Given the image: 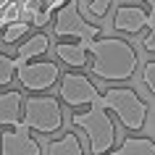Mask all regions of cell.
I'll return each mask as SVG.
<instances>
[{
  "mask_svg": "<svg viewBox=\"0 0 155 155\" xmlns=\"http://www.w3.org/2000/svg\"><path fill=\"white\" fill-rule=\"evenodd\" d=\"M48 155H87V153H84L82 139L76 137L74 131H66L61 139L48 145Z\"/></svg>",
  "mask_w": 155,
  "mask_h": 155,
  "instance_id": "obj_13",
  "label": "cell"
},
{
  "mask_svg": "<svg viewBox=\"0 0 155 155\" xmlns=\"http://www.w3.org/2000/svg\"><path fill=\"white\" fill-rule=\"evenodd\" d=\"M97 105L105 108V110H113L129 131H139V129L147 126L150 108H147V103L139 97L134 90H129V87H108V90L100 95Z\"/></svg>",
  "mask_w": 155,
  "mask_h": 155,
  "instance_id": "obj_2",
  "label": "cell"
},
{
  "mask_svg": "<svg viewBox=\"0 0 155 155\" xmlns=\"http://www.w3.org/2000/svg\"><path fill=\"white\" fill-rule=\"evenodd\" d=\"M21 105H24V97L21 92L8 90V92H0V126L3 129H11L21 121Z\"/></svg>",
  "mask_w": 155,
  "mask_h": 155,
  "instance_id": "obj_10",
  "label": "cell"
},
{
  "mask_svg": "<svg viewBox=\"0 0 155 155\" xmlns=\"http://www.w3.org/2000/svg\"><path fill=\"white\" fill-rule=\"evenodd\" d=\"M8 3H11V0H0V11L5 8V5H8Z\"/></svg>",
  "mask_w": 155,
  "mask_h": 155,
  "instance_id": "obj_23",
  "label": "cell"
},
{
  "mask_svg": "<svg viewBox=\"0 0 155 155\" xmlns=\"http://www.w3.org/2000/svg\"><path fill=\"white\" fill-rule=\"evenodd\" d=\"M21 124L29 131H40V134H55L63 126V108L55 97L50 95H34L26 97L21 105Z\"/></svg>",
  "mask_w": 155,
  "mask_h": 155,
  "instance_id": "obj_4",
  "label": "cell"
},
{
  "mask_svg": "<svg viewBox=\"0 0 155 155\" xmlns=\"http://www.w3.org/2000/svg\"><path fill=\"white\" fill-rule=\"evenodd\" d=\"M3 26H5V24H3V18H0V29H3Z\"/></svg>",
  "mask_w": 155,
  "mask_h": 155,
  "instance_id": "obj_25",
  "label": "cell"
},
{
  "mask_svg": "<svg viewBox=\"0 0 155 155\" xmlns=\"http://www.w3.org/2000/svg\"><path fill=\"white\" fill-rule=\"evenodd\" d=\"M0 18H3V24H13V21H21V8H18V0H11L8 5L0 11Z\"/></svg>",
  "mask_w": 155,
  "mask_h": 155,
  "instance_id": "obj_19",
  "label": "cell"
},
{
  "mask_svg": "<svg viewBox=\"0 0 155 155\" xmlns=\"http://www.w3.org/2000/svg\"><path fill=\"white\" fill-rule=\"evenodd\" d=\"M0 155H42V145L32 137V131L18 121L0 134Z\"/></svg>",
  "mask_w": 155,
  "mask_h": 155,
  "instance_id": "obj_8",
  "label": "cell"
},
{
  "mask_svg": "<svg viewBox=\"0 0 155 155\" xmlns=\"http://www.w3.org/2000/svg\"><path fill=\"white\" fill-rule=\"evenodd\" d=\"M142 48L150 55L155 53V29H145V34H142Z\"/></svg>",
  "mask_w": 155,
  "mask_h": 155,
  "instance_id": "obj_21",
  "label": "cell"
},
{
  "mask_svg": "<svg viewBox=\"0 0 155 155\" xmlns=\"http://www.w3.org/2000/svg\"><path fill=\"white\" fill-rule=\"evenodd\" d=\"M142 87L147 95H155V61H147L142 66Z\"/></svg>",
  "mask_w": 155,
  "mask_h": 155,
  "instance_id": "obj_17",
  "label": "cell"
},
{
  "mask_svg": "<svg viewBox=\"0 0 155 155\" xmlns=\"http://www.w3.org/2000/svg\"><path fill=\"white\" fill-rule=\"evenodd\" d=\"M53 18V13H48V11L42 8V11H37L32 16V21H29V26H37V29H42V26H48V21Z\"/></svg>",
  "mask_w": 155,
  "mask_h": 155,
  "instance_id": "obj_20",
  "label": "cell"
},
{
  "mask_svg": "<svg viewBox=\"0 0 155 155\" xmlns=\"http://www.w3.org/2000/svg\"><path fill=\"white\" fill-rule=\"evenodd\" d=\"M84 48H87V55L92 58L87 61L92 74L103 82H129L137 74V50L131 48V42L121 37H95Z\"/></svg>",
  "mask_w": 155,
  "mask_h": 155,
  "instance_id": "obj_1",
  "label": "cell"
},
{
  "mask_svg": "<svg viewBox=\"0 0 155 155\" xmlns=\"http://www.w3.org/2000/svg\"><path fill=\"white\" fill-rule=\"evenodd\" d=\"M142 3H145V5H147L150 11H155V0H142Z\"/></svg>",
  "mask_w": 155,
  "mask_h": 155,
  "instance_id": "obj_22",
  "label": "cell"
},
{
  "mask_svg": "<svg viewBox=\"0 0 155 155\" xmlns=\"http://www.w3.org/2000/svg\"><path fill=\"white\" fill-rule=\"evenodd\" d=\"M18 8H21V21H32V16L37 11H42V0H18Z\"/></svg>",
  "mask_w": 155,
  "mask_h": 155,
  "instance_id": "obj_18",
  "label": "cell"
},
{
  "mask_svg": "<svg viewBox=\"0 0 155 155\" xmlns=\"http://www.w3.org/2000/svg\"><path fill=\"white\" fill-rule=\"evenodd\" d=\"M113 29L121 34H139L147 29V8L142 5H118L113 13Z\"/></svg>",
  "mask_w": 155,
  "mask_h": 155,
  "instance_id": "obj_9",
  "label": "cell"
},
{
  "mask_svg": "<svg viewBox=\"0 0 155 155\" xmlns=\"http://www.w3.org/2000/svg\"><path fill=\"white\" fill-rule=\"evenodd\" d=\"M61 100L68 103L71 108L97 105L100 92L95 87V82H90V76H84V74H66L61 79Z\"/></svg>",
  "mask_w": 155,
  "mask_h": 155,
  "instance_id": "obj_7",
  "label": "cell"
},
{
  "mask_svg": "<svg viewBox=\"0 0 155 155\" xmlns=\"http://www.w3.org/2000/svg\"><path fill=\"white\" fill-rule=\"evenodd\" d=\"M87 42H61L55 48V55H58V61H63L66 66H71V68H84L87 66V48H84Z\"/></svg>",
  "mask_w": 155,
  "mask_h": 155,
  "instance_id": "obj_11",
  "label": "cell"
},
{
  "mask_svg": "<svg viewBox=\"0 0 155 155\" xmlns=\"http://www.w3.org/2000/svg\"><path fill=\"white\" fill-rule=\"evenodd\" d=\"M71 124L84 131V137L90 142V155L110 153V147L116 142V126H113V118L108 116L105 108L90 105V110H84V113H74Z\"/></svg>",
  "mask_w": 155,
  "mask_h": 155,
  "instance_id": "obj_3",
  "label": "cell"
},
{
  "mask_svg": "<svg viewBox=\"0 0 155 155\" xmlns=\"http://www.w3.org/2000/svg\"><path fill=\"white\" fill-rule=\"evenodd\" d=\"M121 155H155L153 137H126L121 142Z\"/></svg>",
  "mask_w": 155,
  "mask_h": 155,
  "instance_id": "obj_14",
  "label": "cell"
},
{
  "mask_svg": "<svg viewBox=\"0 0 155 155\" xmlns=\"http://www.w3.org/2000/svg\"><path fill=\"white\" fill-rule=\"evenodd\" d=\"M16 61V58H13ZM21 87L29 92H48L61 79V68L53 61H16V74Z\"/></svg>",
  "mask_w": 155,
  "mask_h": 155,
  "instance_id": "obj_6",
  "label": "cell"
},
{
  "mask_svg": "<svg viewBox=\"0 0 155 155\" xmlns=\"http://www.w3.org/2000/svg\"><path fill=\"white\" fill-rule=\"evenodd\" d=\"M53 32H55V37H76V40H82V42H92L95 37H100V26L90 24V21L79 13L76 0H68L63 8L55 11Z\"/></svg>",
  "mask_w": 155,
  "mask_h": 155,
  "instance_id": "obj_5",
  "label": "cell"
},
{
  "mask_svg": "<svg viewBox=\"0 0 155 155\" xmlns=\"http://www.w3.org/2000/svg\"><path fill=\"white\" fill-rule=\"evenodd\" d=\"M105 155H121V150H110V153H105Z\"/></svg>",
  "mask_w": 155,
  "mask_h": 155,
  "instance_id": "obj_24",
  "label": "cell"
},
{
  "mask_svg": "<svg viewBox=\"0 0 155 155\" xmlns=\"http://www.w3.org/2000/svg\"><path fill=\"white\" fill-rule=\"evenodd\" d=\"M13 74H16V61L5 53H0V90L13 82Z\"/></svg>",
  "mask_w": 155,
  "mask_h": 155,
  "instance_id": "obj_16",
  "label": "cell"
},
{
  "mask_svg": "<svg viewBox=\"0 0 155 155\" xmlns=\"http://www.w3.org/2000/svg\"><path fill=\"white\" fill-rule=\"evenodd\" d=\"M26 32H29V24L26 21H13V24H5L0 29V40L5 42V45H13L21 37H26Z\"/></svg>",
  "mask_w": 155,
  "mask_h": 155,
  "instance_id": "obj_15",
  "label": "cell"
},
{
  "mask_svg": "<svg viewBox=\"0 0 155 155\" xmlns=\"http://www.w3.org/2000/svg\"><path fill=\"white\" fill-rule=\"evenodd\" d=\"M50 48V40H48V34H42V32H34L32 37H26V42H21L16 50V61H32V58H40L45 55Z\"/></svg>",
  "mask_w": 155,
  "mask_h": 155,
  "instance_id": "obj_12",
  "label": "cell"
}]
</instances>
